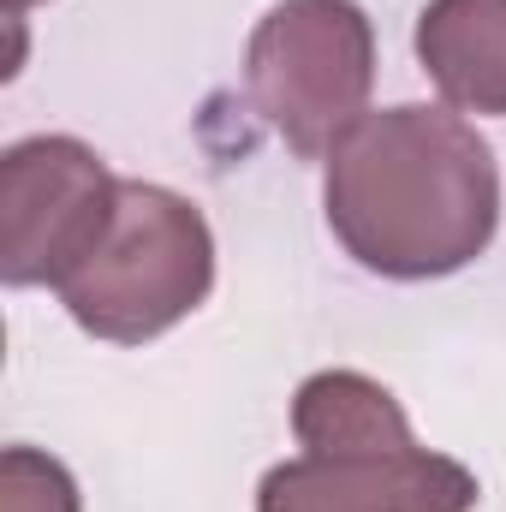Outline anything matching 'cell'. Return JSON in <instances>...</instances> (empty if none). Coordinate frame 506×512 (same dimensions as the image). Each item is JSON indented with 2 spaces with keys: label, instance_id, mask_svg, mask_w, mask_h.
I'll use <instances>...</instances> for the list:
<instances>
[{
  "label": "cell",
  "instance_id": "cell-7",
  "mask_svg": "<svg viewBox=\"0 0 506 512\" xmlns=\"http://www.w3.org/2000/svg\"><path fill=\"white\" fill-rule=\"evenodd\" d=\"M0 512H84L72 471L36 447L0 453Z\"/></svg>",
  "mask_w": 506,
  "mask_h": 512
},
{
  "label": "cell",
  "instance_id": "cell-3",
  "mask_svg": "<svg viewBox=\"0 0 506 512\" xmlns=\"http://www.w3.org/2000/svg\"><path fill=\"white\" fill-rule=\"evenodd\" d=\"M376 24L358 0H280L245 48V96L298 161L328 149L370 114Z\"/></svg>",
  "mask_w": 506,
  "mask_h": 512
},
{
  "label": "cell",
  "instance_id": "cell-8",
  "mask_svg": "<svg viewBox=\"0 0 506 512\" xmlns=\"http://www.w3.org/2000/svg\"><path fill=\"white\" fill-rule=\"evenodd\" d=\"M30 6H42V0H6V18H24Z\"/></svg>",
  "mask_w": 506,
  "mask_h": 512
},
{
  "label": "cell",
  "instance_id": "cell-5",
  "mask_svg": "<svg viewBox=\"0 0 506 512\" xmlns=\"http://www.w3.org/2000/svg\"><path fill=\"white\" fill-rule=\"evenodd\" d=\"M477 501V471L417 447L411 429L304 447L256 483V512H471Z\"/></svg>",
  "mask_w": 506,
  "mask_h": 512
},
{
  "label": "cell",
  "instance_id": "cell-2",
  "mask_svg": "<svg viewBox=\"0 0 506 512\" xmlns=\"http://www.w3.org/2000/svg\"><path fill=\"white\" fill-rule=\"evenodd\" d=\"M209 292H215V233L203 209L149 179H120V209L108 239L60 280L66 316L108 346L161 340Z\"/></svg>",
  "mask_w": 506,
  "mask_h": 512
},
{
  "label": "cell",
  "instance_id": "cell-1",
  "mask_svg": "<svg viewBox=\"0 0 506 512\" xmlns=\"http://www.w3.org/2000/svg\"><path fill=\"white\" fill-rule=\"evenodd\" d=\"M322 215L340 251L381 280H447L495 245L501 167L453 108L399 102L328 149Z\"/></svg>",
  "mask_w": 506,
  "mask_h": 512
},
{
  "label": "cell",
  "instance_id": "cell-4",
  "mask_svg": "<svg viewBox=\"0 0 506 512\" xmlns=\"http://www.w3.org/2000/svg\"><path fill=\"white\" fill-rule=\"evenodd\" d=\"M120 179L108 161L60 131L24 137L0 155V280L54 286L114 227Z\"/></svg>",
  "mask_w": 506,
  "mask_h": 512
},
{
  "label": "cell",
  "instance_id": "cell-6",
  "mask_svg": "<svg viewBox=\"0 0 506 512\" xmlns=\"http://www.w3.org/2000/svg\"><path fill=\"white\" fill-rule=\"evenodd\" d=\"M411 48L447 108L506 120V0H429Z\"/></svg>",
  "mask_w": 506,
  "mask_h": 512
}]
</instances>
